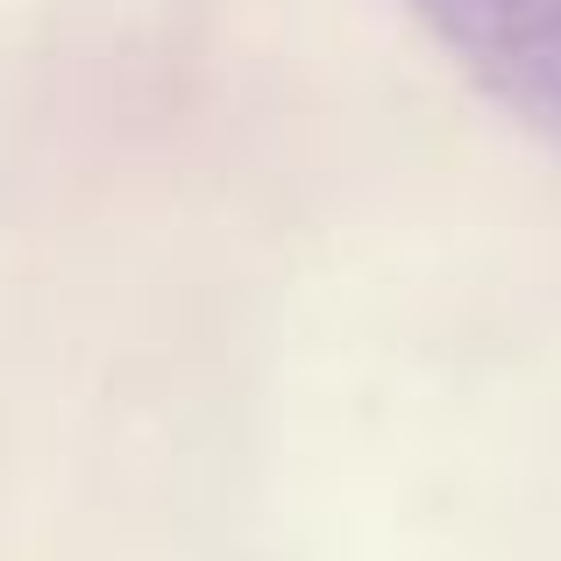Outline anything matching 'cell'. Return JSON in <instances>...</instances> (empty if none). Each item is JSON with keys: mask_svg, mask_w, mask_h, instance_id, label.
<instances>
[{"mask_svg": "<svg viewBox=\"0 0 561 561\" xmlns=\"http://www.w3.org/2000/svg\"><path fill=\"white\" fill-rule=\"evenodd\" d=\"M491 107L561 150V0H405Z\"/></svg>", "mask_w": 561, "mask_h": 561, "instance_id": "obj_1", "label": "cell"}]
</instances>
